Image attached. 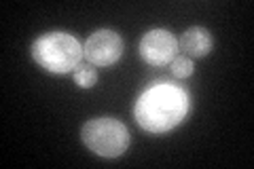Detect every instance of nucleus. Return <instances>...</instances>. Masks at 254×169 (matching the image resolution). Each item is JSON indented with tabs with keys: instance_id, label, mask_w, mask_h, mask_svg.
<instances>
[{
	"instance_id": "nucleus-1",
	"label": "nucleus",
	"mask_w": 254,
	"mask_h": 169,
	"mask_svg": "<svg viewBox=\"0 0 254 169\" xmlns=\"http://www.w3.org/2000/svg\"><path fill=\"white\" fill-rule=\"evenodd\" d=\"M190 100L182 87L174 83H155L138 98L133 106L136 123L148 133H168L189 114Z\"/></svg>"
},
{
	"instance_id": "nucleus-2",
	"label": "nucleus",
	"mask_w": 254,
	"mask_h": 169,
	"mask_svg": "<svg viewBox=\"0 0 254 169\" xmlns=\"http://www.w3.org/2000/svg\"><path fill=\"white\" fill-rule=\"evenodd\" d=\"M32 59L51 74H68L81 66L83 45L68 32H47L32 45Z\"/></svg>"
},
{
	"instance_id": "nucleus-3",
	"label": "nucleus",
	"mask_w": 254,
	"mask_h": 169,
	"mask_svg": "<svg viewBox=\"0 0 254 169\" xmlns=\"http://www.w3.org/2000/svg\"><path fill=\"white\" fill-rule=\"evenodd\" d=\"M81 140L93 155L117 159L129 148V131L119 118L98 116L87 120L81 129Z\"/></svg>"
},
{
	"instance_id": "nucleus-4",
	"label": "nucleus",
	"mask_w": 254,
	"mask_h": 169,
	"mask_svg": "<svg viewBox=\"0 0 254 169\" xmlns=\"http://www.w3.org/2000/svg\"><path fill=\"white\" fill-rule=\"evenodd\" d=\"M123 55V38L115 30H95L85 40L83 57L95 68L113 66Z\"/></svg>"
},
{
	"instance_id": "nucleus-5",
	"label": "nucleus",
	"mask_w": 254,
	"mask_h": 169,
	"mask_svg": "<svg viewBox=\"0 0 254 169\" xmlns=\"http://www.w3.org/2000/svg\"><path fill=\"white\" fill-rule=\"evenodd\" d=\"M178 38L170 30L155 28L140 40V57L150 66H168L178 55Z\"/></svg>"
},
{
	"instance_id": "nucleus-6",
	"label": "nucleus",
	"mask_w": 254,
	"mask_h": 169,
	"mask_svg": "<svg viewBox=\"0 0 254 169\" xmlns=\"http://www.w3.org/2000/svg\"><path fill=\"white\" fill-rule=\"evenodd\" d=\"M212 45H214V38L212 34L205 28L201 26H193L189 28L185 34L180 36L178 40V47L180 51L187 55V57H205L210 51H212Z\"/></svg>"
},
{
	"instance_id": "nucleus-7",
	"label": "nucleus",
	"mask_w": 254,
	"mask_h": 169,
	"mask_svg": "<svg viewBox=\"0 0 254 169\" xmlns=\"http://www.w3.org/2000/svg\"><path fill=\"white\" fill-rule=\"evenodd\" d=\"M170 66H172V74L176 78H189V76H193V72H195V63L190 57H187V55H176Z\"/></svg>"
},
{
	"instance_id": "nucleus-8",
	"label": "nucleus",
	"mask_w": 254,
	"mask_h": 169,
	"mask_svg": "<svg viewBox=\"0 0 254 169\" xmlns=\"http://www.w3.org/2000/svg\"><path fill=\"white\" fill-rule=\"evenodd\" d=\"M74 83L81 87V89H91V87L98 83V72H95V66H78L74 72Z\"/></svg>"
}]
</instances>
